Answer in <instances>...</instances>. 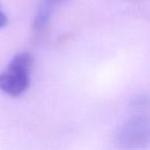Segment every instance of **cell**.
<instances>
[{
    "instance_id": "1",
    "label": "cell",
    "mask_w": 150,
    "mask_h": 150,
    "mask_svg": "<svg viewBox=\"0 0 150 150\" xmlns=\"http://www.w3.org/2000/svg\"><path fill=\"white\" fill-rule=\"evenodd\" d=\"M33 59L28 52L13 57L6 70L0 74V90L11 97L21 96L30 86Z\"/></svg>"
},
{
    "instance_id": "2",
    "label": "cell",
    "mask_w": 150,
    "mask_h": 150,
    "mask_svg": "<svg viewBox=\"0 0 150 150\" xmlns=\"http://www.w3.org/2000/svg\"><path fill=\"white\" fill-rule=\"evenodd\" d=\"M116 142L120 147L136 149L150 144V116L140 115L127 120L119 129Z\"/></svg>"
},
{
    "instance_id": "3",
    "label": "cell",
    "mask_w": 150,
    "mask_h": 150,
    "mask_svg": "<svg viewBox=\"0 0 150 150\" xmlns=\"http://www.w3.org/2000/svg\"><path fill=\"white\" fill-rule=\"evenodd\" d=\"M52 13V2L46 0V2L44 4L41 5V7L38 11L37 15L34 20V29L36 31H41L45 28V26L47 25L48 21L50 19V16Z\"/></svg>"
},
{
    "instance_id": "4",
    "label": "cell",
    "mask_w": 150,
    "mask_h": 150,
    "mask_svg": "<svg viewBox=\"0 0 150 150\" xmlns=\"http://www.w3.org/2000/svg\"><path fill=\"white\" fill-rule=\"evenodd\" d=\"M134 104L137 108H146V107L150 106V99L146 98V97H141V98L137 99L134 102Z\"/></svg>"
},
{
    "instance_id": "5",
    "label": "cell",
    "mask_w": 150,
    "mask_h": 150,
    "mask_svg": "<svg viewBox=\"0 0 150 150\" xmlns=\"http://www.w3.org/2000/svg\"><path fill=\"white\" fill-rule=\"evenodd\" d=\"M7 23V17L5 16V13H3L2 8L0 6V28L4 27Z\"/></svg>"
},
{
    "instance_id": "6",
    "label": "cell",
    "mask_w": 150,
    "mask_h": 150,
    "mask_svg": "<svg viewBox=\"0 0 150 150\" xmlns=\"http://www.w3.org/2000/svg\"><path fill=\"white\" fill-rule=\"evenodd\" d=\"M48 1H50V2H54V1H60V0H48Z\"/></svg>"
}]
</instances>
